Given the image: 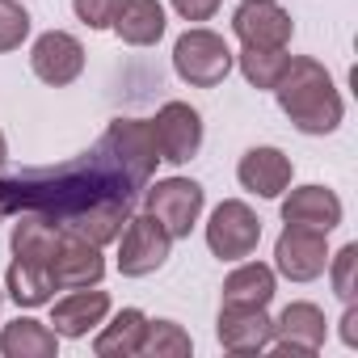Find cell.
Listing matches in <instances>:
<instances>
[{
	"label": "cell",
	"instance_id": "1",
	"mask_svg": "<svg viewBox=\"0 0 358 358\" xmlns=\"http://www.w3.org/2000/svg\"><path fill=\"white\" fill-rule=\"evenodd\" d=\"M143 190L127 177V169L114 160L106 139H97L89 152L51 164V169H22L0 177V207L5 215H43L59 232H76L93 245L118 241L127 220L135 215V199Z\"/></svg>",
	"mask_w": 358,
	"mask_h": 358
},
{
	"label": "cell",
	"instance_id": "2",
	"mask_svg": "<svg viewBox=\"0 0 358 358\" xmlns=\"http://www.w3.org/2000/svg\"><path fill=\"white\" fill-rule=\"evenodd\" d=\"M274 97H278V110L303 131V135H329L341 127V93L329 76L324 64L308 59V55H291L278 85H274Z\"/></svg>",
	"mask_w": 358,
	"mask_h": 358
},
{
	"label": "cell",
	"instance_id": "3",
	"mask_svg": "<svg viewBox=\"0 0 358 358\" xmlns=\"http://www.w3.org/2000/svg\"><path fill=\"white\" fill-rule=\"evenodd\" d=\"M232 47L215 34V30H186L173 47V68L186 85L194 89H215L228 80L232 72Z\"/></svg>",
	"mask_w": 358,
	"mask_h": 358
},
{
	"label": "cell",
	"instance_id": "4",
	"mask_svg": "<svg viewBox=\"0 0 358 358\" xmlns=\"http://www.w3.org/2000/svg\"><path fill=\"white\" fill-rule=\"evenodd\" d=\"M203 203H207V194H203L199 182H190V177H164L156 186H143V211L152 220H160L173 241L190 236V228L203 215Z\"/></svg>",
	"mask_w": 358,
	"mask_h": 358
},
{
	"label": "cell",
	"instance_id": "5",
	"mask_svg": "<svg viewBox=\"0 0 358 358\" xmlns=\"http://www.w3.org/2000/svg\"><path fill=\"white\" fill-rule=\"evenodd\" d=\"M169 249H173V236L164 232L160 220H152L148 211L131 215L127 228L118 232V270H122V278H148V274H156L169 262Z\"/></svg>",
	"mask_w": 358,
	"mask_h": 358
},
{
	"label": "cell",
	"instance_id": "6",
	"mask_svg": "<svg viewBox=\"0 0 358 358\" xmlns=\"http://www.w3.org/2000/svg\"><path fill=\"white\" fill-rule=\"evenodd\" d=\"M257 241H262V220L253 215L249 203L241 199H228L211 211V224H207V249L220 257V262H245L257 253Z\"/></svg>",
	"mask_w": 358,
	"mask_h": 358
},
{
	"label": "cell",
	"instance_id": "7",
	"mask_svg": "<svg viewBox=\"0 0 358 358\" xmlns=\"http://www.w3.org/2000/svg\"><path fill=\"white\" fill-rule=\"evenodd\" d=\"M101 139H106V148L114 152V160L127 169V177L143 190V186L152 182L156 164H160L152 122H143V118H114V122L101 131Z\"/></svg>",
	"mask_w": 358,
	"mask_h": 358
},
{
	"label": "cell",
	"instance_id": "8",
	"mask_svg": "<svg viewBox=\"0 0 358 358\" xmlns=\"http://www.w3.org/2000/svg\"><path fill=\"white\" fill-rule=\"evenodd\" d=\"M152 135H156V152L169 164H186L199 156L203 148V114L190 101H164L152 118Z\"/></svg>",
	"mask_w": 358,
	"mask_h": 358
},
{
	"label": "cell",
	"instance_id": "9",
	"mask_svg": "<svg viewBox=\"0 0 358 358\" xmlns=\"http://www.w3.org/2000/svg\"><path fill=\"white\" fill-rule=\"evenodd\" d=\"M324 266H329V232L287 224L274 245V270L291 282H312L324 274Z\"/></svg>",
	"mask_w": 358,
	"mask_h": 358
},
{
	"label": "cell",
	"instance_id": "10",
	"mask_svg": "<svg viewBox=\"0 0 358 358\" xmlns=\"http://www.w3.org/2000/svg\"><path fill=\"white\" fill-rule=\"evenodd\" d=\"M51 274L59 291H80V287H101L106 278V257L101 245L76 236V232H59L55 257H51Z\"/></svg>",
	"mask_w": 358,
	"mask_h": 358
},
{
	"label": "cell",
	"instance_id": "11",
	"mask_svg": "<svg viewBox=\"0 0 358 358\" xmlns=\"http://www.w3.org/2000/svg\"><path fill=\"white\" fill-rule=\"evenodd\" d=\"M324 337H329V320H324V312H320L316 303H308V299H295V303H287L282 316L274 320V337H270V345H274L278 354L312 358V354H320Z\"/></svg>",
	"mask_w": 358,
	"mask_h": 358
},
{
	"label": "cell",
	"instance_id": "12",
	"mask_svg": "<svg viewBox=\"0 0 358 358\" xmlns=\"http://www.w3.org/2000/svg\"><path fill=\"white\" fill-rule=\"evenodd\" d=\"M232 34L245 43V47H287L295 26H291V13L278 5V0H245V5L232 13Z\"/></svg>",
	"mask_w": 358,
	"mask_h": 358
},
{
	"label": "cell",
	"instance_id": "13",
	"mask_svg": "<svg viewBox=\"0 0 358 358\" xmlns=\"http://www.w3.org/2000/svg\"><path fill=\"white\" fill-rule=\"evenodd\" d=\"M30 68L38 80L64 89L85 72V47H80V38H72L64 30H47V34H38L34 51H30Z\"/></svg>",
	"mask_w": 358,
	"mask_h": 358
},
{
	"label": "cell",
	"instance_id": "14",
	"mask_svg": "<svg viewBox=\"0 0 358 358\" xmlns=\"http://www.w3.org/2000/svg\"><path fill=\"white\" fill-rule=\"evenodd\" d=\"M215 333L228 354H262L270 350L274 320L266 316V308H220Z\"/></svg>",
	"mask_w": 358,
	"mask_h": 358
},
{
	"label": "cell",
	"instance_id": "15",
	"mask_svg": "<svg viewBox=\"0 0 358 358\" xmlns=\"http://www.w3.org/2000/svg\"><path fill=\"white\" fill-rule=\"evenodd\" d=\"M291 160L278 152V148H249L236 164V177L241 186L257 199H278L287 186H291Z\"/></svg>",
	"mask_w": 358,
	"mask_h": 358
},
{
	"label": "cell",
	"instance_id": "16",
	"mask_svg": "<svg viewBox=\"0 0 358 358\" xmlns=\"http://www.w3.org/2000/svg\"><path fill=\"white\" fill-rule=\"evenodd\" d=\"M106 316H110V295L97 287H80L51 308V329L59 337H89V329H97Z\"/></svg>",
	"mask_w": 358,
	"mask_h": 358
},
{
	"label": "cell",
	"instance_id": "17",
	"mask_svg": "<svg viewBox=\"0 0 358 358\" xmlns=\"http://www.w3.org/2000/svg\"><path fill=\"white\" fill-rule=\"evenodd\" d=\"M282 224L333 232L341 224V199L329 186H299V190H291L282 199Z\"/></svg>",
	"mask_w": 358,
	"mask_h": 358
},
{
	"label": "cell",
	"instance_id": "18",
	"mask_svg": "<svg viewBox=\"0 0 358 358\" xmlns=\"http://www.w3.org/2000/svg\"><path fill=\"white\" fill-rule=\"evenodd\" d=\"M274 270L262 262H245L224 278V308H266L274 299Z\"/></svg>",
	"mask_w": 358,
	"mask_h": 358
},
{
	"label": "cell",
	"instance_id": "19",
	"mask_svg": "<svg viewBox=\"0 0 358 358\" xmlns=\"http://www.w3.org/2000/svg\"><path fill=\"white\" fill-rule=\"evenodd\" d=\"M0 354L5 358H55L59 354V333L43 320L17 316L13 324H5L0 333Z\"/></svg>",
	"mask_w": 358,
	"mask_h": 358
},
{
	"label": "cell",
	"instance_id": "20",
	"mask_svg": "<svg viewBox=\"0 0 358 358\" xmlns=\"http://www.w3.org/2000/svg\"><path fill=\"white\" fill-rule=\"evenodd\" d=\"M114 34L131 47H152L164 34V9L160 0H122L114 13Z\"/></svg>",
	"mask_w": 358,
	"mask_h": 358
},
{
	"label": "cell",
	"instance_id": "21",
	"mask_svg": "<svg viewBox=\"0 0 358 358\" xmlns=\"http://www.w3.org/2000/svg\"><path fill=\"white\" fill-rule=\"evenodd\" d=\"M55 274H51V262H26V257H13L9 266V295L17 308H43L55 299Z\"/></svg>",
	"mask_w": 358,
	"mask_h": 358
},
{
	"label": "cell",
	"instance_id": "22",
	"mask_svg": "<svg viewBox=\"0 0 358 358\" xmlns=\"http://www.w3.org/2000/svg\"><path fill=\"white\" fill-rule=\"evenodd\" d=\"M143 329H148V316L139 308H122L93 341L97 358H131L139 354V341H143Z\"/></svg>",
	"mask_w": 358,
	"mask_h": 358
},
{
	"label": "cell",
	"instance_id": "23",
	"mask_svg": "<svg viewBox=\"0 0 358 358\" xmlns=\"http://www.w3.org/2000/svg\"><path fill=\"white\" fill-rule=\"evenodd\" d=\"M13 257H26V262H51L55 257V245H59V228L47 224L43 215H30L22 211L17 224H13Z\"/></svg>",
	"mask_w": 358,
	"mask_h": 358
},
{
	"label": "cell",
	"instance_id": "24",
	"mask_svg": "<svg viewBox=\"0 0 358 358\" xmlns=\"http://www.w3.org/2000/svg\"><path fill=\"white\" fill-rule=\"evenodd\" d=\"M190 345H194L190 333L177 324V320H148L143 341H139V354H148V358H186Z\"/></svg>",
	"mask_w": 358,
	"mask_h": 358
},
{
	"label": "cell",
	"instance_id": "25",
	"mask_svg": "<svg viewBox=\"0 0 358 358\" xmlns=\"http://www.w3.org/2000/svg\"><path fill=\"white\" fill-rule=\"evenodd\" d=\"M287 47H245L241 51V72H245V80L253 85V89H274L278 85V76H282V68H287Z\"/></svg>",
	"mask_w": 358,
	"mask_h": 358
},
{
	"label": "cell",
	"instance_id": "26",
	"mask_svg": "<svg viewBox=\"0 0 358 358\" xmlns=\"http://www.w3.org/2000/svg\"><path fill=\"white\" fill-rule=\"evenodd\" d=\"M324 270L333 278V295L341 303H354V295H358V287H354V278H358V245H345V249L329 253V266Z\"/></svg>",
	"mask_w": 358,
	"mask_h": 358
},
{
	"label": "cell",
	"instance_id": "27",
	"mask_svg": "<svg viewBox=\"0 0 358 358\" xmlns=\"http://www.w3.org/2000/svg\"><path fill=\"white\" fill-rule=\"evenodd\" d=\"M30 38V13L17 0H0V51H17Z\"/></svg>",
	"mask_w": 358,
	"mask_h": 358
},
{
	"label": "cell",
	"instance_id": "28",
	"mask_svg": "<svg viewBox=\"0 0 358 358\" xmlns=\"http://www.w3.org/2000/svg\"><path fill=\"white\" fill-rule=\"evenodd\" d=\"M118 5H122V0H72L76 17H80L89 30H110V26H114Z\"/></svg>",
	"mask_w": 358,
	"mask_h": 358
},
{
	"label": "cell",
	"instance_id": "29",
	"mask_svg": "<svg viewBox=\"0 0 358 358\" xmlns=\"http://www.w3.org/2000/svg\"><path fill=\"white\" fill-rule=\"evenodd\" d=\"M173 9L182 13L186 22H207V17H215L220 0H173Z\"/></svg>",
	"mask_w": 358,
	"mask_h": 358
},
{
	"label": "cell",
	"instance_id": "30",
	"mask_svg": "<svg viewBox=\"0 0 358 358\" xmlns=\"http://www.w3.org/2000/svg\"><path fill=\"white\" fill-rule=\"evenodd\" d=\"M341 341L354 350L358 345V308L354 303H345V316H341Z\"/></svg>",
	"mask_w": 358,
	"mask_h": 358
},
{
	"label": "cell",
	"instance_id": "31",
	"mask_svg": "<svg viewBox=\"0 0 358 358\" xmlns=\"http://www.w3.org/2000/svg\"><path fill=\"white\" fill-rule=\"evenodd\" d=\"M9 160V143H5V131H0V164Z\"/></svg>",
	"mask_w": 358,
	"mask_h": 358
},
{
	"label": "cell",
	"instance_id": "32",
	"mask_svg": "<svg viewBox=\"0 0 358 358\" xmlns=\"http://www.w3.org/2000/svg\"><path fill=\"white\" fill-rule=\"evenodd\" d=\"M0 224H5V207H0Z\"/></svg>",
	"mask_w": 358,
	"mask_h": 358
}]
</instances>
